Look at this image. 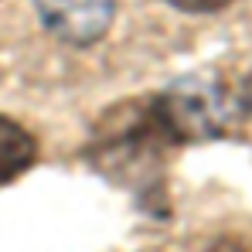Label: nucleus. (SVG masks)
Listing matches in <instances>:
<instances>
[{
	"instance_id": "obj_1",
	"label": "nucleus",
	"mask_w": 252,
	"mask_h": 252,
	"mask_svg": "<svg viewBox=\"0 0 252 252\" xmlns=\"http://www.w3.org/2000/svg\"><path fill=\"white\" fill-rule=\"evenodd\" d=\"M34 7L44 28L75 48L95 44L116 14V0H34Z\"/></svg>"
},
{
	"instance_id": "obj_2",
	"label": "nucleus",
	"mask_w": 252,
	"mask_h": 252,
	"mask_svg": "<svg viewBox=\"0 0 252 252\" xmlns=\"http://www.w3.org/2000/svg\"><path fill=\"white\" fill-rule=\"evenodd\" d=\"M34 160H38V140L21 123L0 113V188L31 170Z\"/></svg>"
},
{
	"instance_id": "obj_3",
	"label": "nucleus",
	"mask_w": 252,
	"mask_h": 252,
	"mask_svg": "<svg viewBox=\"0 0 252 252\" xmlns=\"http://www.w3.org/2000/svg\"><path fill=\"white\" fill-rule=\"evenodd\" d=\"M215 92L221 99L228 126L235 120H252V62L239 65L235 72H228L221 79H215Z\"/></svg>"
},
{
	"instance_id": "obj_4",
	"label": "nucleus",
	"mask_w": 252,
	"mask_h": 252,
	"mask_svg": "<svg viewBox=\"0 0 252 252\" xmlns=\"http://www.w3.org/2000/svg\"><path fill=\"white\" fill-rule=\"evenodd\" d=\"M167 3L177 7V10H188V14H211V10L228 7L232 0H167Z\"/></svg>"
},
{
	"instance_id": "obj_5",
	"label": "nucleus",
	"mask_w": 252,
	"mask_h": 252,
	"mask_svg": "<svg viewBox=\"0 0 252 252\" xmlns=\"http://www.w3.org/2000/svg\"><path fill=\"white\" fill-rule=\"evenodd\" d=\"M208 252H249V249H246L239 239H218V242H215Z\"/></svg>"
}]
</instances>
